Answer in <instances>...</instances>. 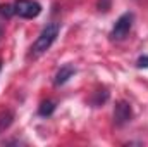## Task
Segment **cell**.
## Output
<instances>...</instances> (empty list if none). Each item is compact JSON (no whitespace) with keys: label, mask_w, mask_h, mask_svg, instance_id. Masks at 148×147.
Returning a JSON list of instances; mask_svg holds the SVG:
<instances>
[{"label":"cell","mask_w":148,"mask_h":147,"mask_svg":"<svg viewBox=\"0 0 148 147\" xmlns=\"http://www.w3.org/2000/svg\"><path fill=\"white\" fill-rule=\"evenodd\" d=\"M59 33H60V23H50V24H47V26L41 30V33L38 35V38L33 42V45H31V54H33V55H41V54H45V52L52 47V43L57 40Z\"/></svg>","instance_id":"1"},{"label":"cell","mask_w":148,"mask_h":147,"mask_svg":"<svg viewBox=\"0 0 148 147\" xmlns=\"http://www.w3.org/2000/svg\"><path fill=\"white\" fill-rule=\"evenodd\" d=\"M133 21H134L133 12H124L122 16H119V19L115 21V24L110 31V38L112 40H124L133 28Z\"/></svg>","instance_id":"2"},{"label":"cell","mask_w":148,"mask_h":147,"mask_svg":"<svg viewBox=\"0 0 148 147\" xmlns=\"http://www.w3.org/2000/svg\"><path fill=\"white\" fill-rule=\"evenodd\" d=\"M41 5L35 0H16L14 2V14L23 19H33L40 16Z\"/></svg>","instance_id":"3"},{"label":"cell","mask_w":148,"mask_h":147,"mask_svg":"<svg viewBox=\"0 0 148 147\" xmlns=\"http://www.w3.org/2000/svg\"><path fill=\"white\" fill-rule=\"evenodd\" d=\"M131 119H133V107H131V104L126 102V101L115 102V107H114V123L117 126H124Z\"/></svg>","instance_id":"4"},{"label":"cell","mask_w":148,"mask_h":147,"mask_svg":"<svg viewBox=\"0 0 148 147\" xmlns=\"http://www.w3.org/2000/svg\"><path fill=\"white\" fill-rule=\"evenodd\" d=\"M74 73H76V68H74L73 64H64V66H62V68L57 71L53 83H55L57 87H60V85L67 83V81H69V80L74 76Z\"/></svg>","instance_id":"5"},{"label":"cell","mask_w":148,"mask_h":147,"mask_svg":"<svg viewBox=\"0 0 148 147\" xmlns=\"http://www.w3.org/2000/svg\"><path fill=\"white\" fill-rule=\"evenodd\" d=\"M12 121H14V112L12 111H2L0 112V132H3V130H7L10 125H12Z\"/></svg>","instance_id":"6"},{"label":"cell","mask_w":148,"mask_h":147,"mask_svg":"<svg viewBox=\"0 0 148 147\" xmlns=\"http://www.w3.org/2000/svg\"><path fill=\"white\" fill-rule=\"evenodd\" d=\"M53 111H55V102H53V101H45V102L40 104V107H38V114L43 116V118H48V116L53 114Z\"/></svg>","instance_id":"7"},{"label":"cell","mask_w":148,"mask_h":147,"mask_svg":"<svg viewBox=\"0 0 148 147\" xmlns=\"http://www.w3.org/2000/svg\"><path fill=\"white\" fill-rule=\"evenodd\" d=\"M107 99H109V92H107V90H100V92L97 94V97H95L91 102H93L95 106H102Z\"/></svg>","instance_id":"8"},{"label":"cell","mask_w":148,"mask_h":147,"mask_svg":"<svg viewBox=\"0 0 148 147\" xmlns=\"http://www.w3.org/2000/svg\"><path fill=\"white\" fill-rule=\"evenodd\" d=\"M110 2L112 0H98V10L107 12V10L110 9Z\"/></svg>","instance_id":"9"},{"label":"cell","mask_w":148,"mask_h":147,"mask_svg":"<svg viewBox=\"0 0 148 147\" xmlns=\"http://www.w3.org/2000/svg\"><path fill=\"white\" fill-rule=\"evenodd\" d=\"M136 66L141 69V68H148V55H141V57H138V61H136Z\"/></svg>","instance_id":"10"},{"label":"cell","mask_w":148,"mask_h":147,"mask_svg":"<svg viewBox=\"0 0 148 147\" xmlns=\"http://www.w3.org/2000/svg\"><path fill=\"white\" fill-rule=\"evenodd\" d=\"M0 69H2V61H0Z\"/></svg>","instance_id":"11"},{"label":"cell","mask_w":148,"mask_h":147,"mask_svg":"<svg viewBox=\"0 0 148 147\" xmlns=\"http://www.w3.org/2000/svg\"><path fill=\"white\" fill-rule=\"evenodd\" d=\"M0 35H2V28H0Z\"/></svg>","instance_id":"12"}]
</instances>
